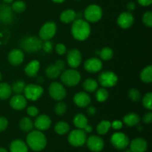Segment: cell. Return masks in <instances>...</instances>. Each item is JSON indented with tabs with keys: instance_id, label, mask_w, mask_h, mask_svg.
I'll return each mask as SVG.
<instances>
[{
	"instance_id": "obj_1",
	"label": "cell",
	"mask_w": 152,
	"mask_h": 152,
	"mask_svg": "<svg viewBox=\"0 0 152 152\" xmlns=\"http://www.w3.org/2000/svg\"><path fill=\"white\" fill-rule=\"evenodd\" d=\"M26 144L34 151H41L47 145V138L41 131H31L27 135Z\"/></svg>"
},
{
	"instance_id": "obj_2",
	"label": "cell",
	"mask_w": 152,
	"mask_h": 152,
	"mask_svg": "<svg viewBox=\"0 0 152 152\" xmlns=\"http://www.w3.org/2000/svg\"><path fill=\"white\" fill-rule=\"evenodd\" d=\"M71 34L75 39L85 41L91 34V27L88 22L83 19H75L71 25Z\"/></svg>"
},
{
	"instance_id": "obj_3",
	"label": "cell",
	"mask_w": 152,
	"mask_h": 152,
	"mask_svg": "<svg viewBox=\"0 0 152 152\" xmlns=\"http://www.w3.org/2000/svg\"><path fill=\"white\" fill-rule=\"evenodd\" d=\"M61 80L65 86L68 87H74L77 86L81 80L80 72L75 69L64 70L60 74Z\"/></svg>"
},
{
	"instance_id": "obj_4",
	"label": "cell",
	"mask_w": 152,
	"mask_h": 152,
	"mask_svg": "<svg viewBox=\"0 0 152 152\" xmlns=\"http://www.w3.org/2000/svg\"><path fill=\"white\" fill-rule=\"evenodd\" d=\"M42 41L40 38L34 36H30L24 38L21 42V48L25 51L33 53L38 51L42 48Z\"/></svg>"
},
{
	"instance_id": "obj_5",
	"label": "cell",
	"mask_w": 152,
	"mask_h": 152,
	"mask_svg": "<svg viewBox=\"0 0 152 152\" xmlns=\"http://www.w3.org/2000/svg\"><path fill=\"white\" fill-rule=\"evenodd\" d=\"M87 136L83 129H77L73 130L68 136V141L71 145L74 147H81L86 142Z\"/></svg>"
},
{
	"instance_id": "obj_6",
	"label": "cell",
	"mask_w": 152,
	"mask_h": 152,
	"mask_svg": "<svg viewBox=\"0 0 152 152\" xmlns=\"http://www.w3.org/2000/svg\"><path fill=\"white\" fill-rule=\"evenodd\" d=\"M85 19L87 22H97L102 17V10L100 6L92 4L88 6L84 11Z\"/></svg>"
},
{
	"instance_id": "obj_7",
	"label": "cell",
	"mask_w": 152,
	"mask_h": 152,
	"mask_svg": "<svg viewBox=\"0 0 152 152\" xmlns=\"http://www.w3.org/2000/svg\"><path fill=\"white\" fill-rule=\"evenodd\" d=\"M110 141L113 146L118 150L126 149L130 142L129 137L123 132H116L113 134Z\"/></svg>"
},
{
	"instance_id": "obj_8",
	"label": "cell",
	"mask_w": 152,
	"mask_h": 152,
	"mask_svg": "<svg viewBox=\"0 0 152 152\" xmlns=\"http://www.w3.org/2000/svg\"><path fill=\"white\" fill-rule=\"evenodd\" d=\"M98 82L103 88H111L117 85L118 77L117 74L112 71H103L99 74Z\"/></svg>"
},
{
	"instance_id": "obj_9",
	"label": "cell",
	"mask_w": 152,
	"mask_h": 152,
	"mask_svg": "<svg viewBox=\"0 0 152 152\" xmlns=\"http://www.w3.org/2000/svg\"><path fill=\"white\" fill-rule=\"evenodd\" d=\"M23 92L27 99L31 101H37L43 94L44 90L39 85L29 84L25 86Z\"/></svg>"
},
{
	"instance_id": "obj_10",
	"label": "cell",
	"mask_w": 152,
	"mask_h": 152,
	"mask_svg": "<svg viewBox=\"0 0 152 152\" xmlns=\"http://www.w3.org/2000/svg\"><path fill=\"white\" fill-rule=\"evenodd\" d=\"M49 95L53 98L54 100L61 101L62 99H65L66 96L67 92L66 89L61 83L54 82L50 85L48 88Z\"/></svg>"
},
{
	"instance_id": "obj_11",
	"label": "cell",
	"mask_w": 152,
	"mask_h": 152,
	"mask_svg": "<svg viewBox=\"0 0 152 152\" xmlns=\"http://www.w3.org/2000/svg\"><path fill=\"white\" fill-rule=\"evenodd\" d=\"M57 27L55 22H48L42 26L39 31V38L42 40H50L56 34Z\"/></svg>"
},
{
	"instance_id": "obj_12",
	"label": "cell",
	"mask_w": 152,
	"mask_h": 152,
	"mask_svg": "<svg viewBox=\"0 0 152 152\" xmlns=\"http://www.w3.org/2000/svg\"><path fill=\"white\" fill-rule=\"evenodd\" d=\"M87 147L90 151L93 152H100L105 146L104 140L97 135H92L86 140Z\"/></svg>"
},
{
	"instance_id": "obj_13",
	"label": "cell",
	"mask_w": 152,
	"mask_h": 152,
	"mask_svg": "<svg viewBox=\"0 0 152 152\" xmlns=\"http://www.w3.org/2000/svg\"><path fill=\"white\" fill-rule=\"evenodd\" d=\"M67 62L71 68H78L82 62L81 52L76 48L68 50L67 53Z\"/></svg>"
},
{
	"instance_id": "obj_14",
	"label": "cell",
	"mask_w": 152,
	"mask_h": 152,
	"mask_svg": "<svg viewBox=\"0 0 152 152\" xmlns=\"http://www.w3.org/2000/svg\"><path fill=\"white\" fill-rule=\"evenodd\" d=\"M84 68L87 72H99V71H101L102 68V62L99 58L91 57L85 62Z\"/></svg>"
},
{
	"instance_id": "obj_15",
	"label": "cell",
	"mask_w": 152,
	"mask_h": 152,
	"mask_svg": "<svg viewBox=\"0 0 152 152\" xmlns=\"http://www.w3.org/2000/svg\"><path fill=\"white\" fill-rule=\"evenodd\" d=\"M134 18L133 14L130 12H123L120 13L117 18V24L123 29H128L134 23Z\"/></svg>"
},
{
	"instance_id": "obj_16",
	"label": "cell",
	"mask_w": 152,
	"mask_h": 152,
	"mask_svg": "<svg viewBox=\"0 0 152 152\" xmlns=\"http://www.w3.org/2000/svg\"><path fill=\"white\" fill-rule=\"evenodd\" d=\"M34 126L37 130L41 131V132L46 131L51 126V120L46 114H41L39 116H37L34 121Z\"/></svg>"
},
{
	"instance_id": "obj_17",
	"label": "cell",
	"mask_w": 152,
	"mask_h": 152,
	"mask_svg": "<svg viewBox=\"0 0 152 152\" xmlns=\"http://www.w3.org/2000/svg\"><path fill=\"white\" fill-rule=\"evenodd\" d=\"M24 58H25V55L23 52L17 48L10 50L7 56L8 62H10V65L13 66H18L22 64L24 61Z\"/></svg>"
},
{
	"instance_id": "obj_18",
	"label": "cell",
	"mask_w": 152,
	"mask_h": 152,
	"mask_svg": "<svg viewBox=\"0 0 152 152\" xmlns=\"http://www.w3.org/2000/svg\"><path fill=\"white\" fill-rule=\"evenodd\" d=\"M74 102L79 108H86L91 103V96L87 92L80 91L76 94L74 96Z\"/></svg>"
},
{
	"instance_id": "obj_19",
	"label": "cell",
	"mask_w": 152,
	"mask_h": 152,
	"mask_svg": "<svg viewBox=\"0 0 152 152\" xmlns=\"http://www.w3.org/2000/svg\"><path fill=\"white\" fill-rule=\"evenodd\" d=\"M130 150L132 152H145L148 149V142L145 139L137 137L129 142Z\"/></svg>"
},
{
	"instance_id": "obj_20",
	"label": "cell",
	"mask_w": 152,
	"mask_h": 152,
	"mask_svg": "<svg viewBox=\"0 0 152 152\" xmlns=\"http://www.w3.org/2000/svg\"><path fill=\"white\" fill-rule=\"evenodd\" d=\"M13 19V13L11 7L7 4L0 5V22L4 24L11 23Z\"/></svg>"
},
{
	"instance_id": "obj_21",
	"label": "cell",
	"mask_w": 152,
	"mask_h": 152,
	"mask_svg": "<svg viewBox=\"0 0 152 152\" xmlns=\"http://www.w3.org/2000/svg\"><path fill=\"white\" fill-rule=\"evenodd\" d=\"M10 105L15 110H22L26 107L27 99L22 94H16L10 99Z\"/></svg>"
},
{
	"instance_id": "obj_22",
	"label": "cell",
	"mask_w": 152,
	"mask_h": 152,
	"mask_svg": "<svg viewBox=\"0 0 152 152\" xmlns=\"http://www.w3.org/2000/svg\"><path fill=\"white\" fill-rule=\"evenodd\" d=\"M40 68V63L38 60H32L25 66V72L28 77H34L37 75Z\"/></svg>"
},
{
	"instance_id": "obj_23",
	"label": "cell",
	"mask_w": 152,
	"mask_h": 152,
	"mask_svg": "<svg viewBox=\"0 0 152 152\" xmlns=\"http://www.w3.org/2000/svg\"><path fill=\"white\" fill-rule=\"evenodd\" d=\"M10 152H28V146L26 142L21 140H15L10 144Z\"/></svg>"
},
{
	"instance_id": "obj_24",
	"label": "cell",
	"mask_w": 152,
	"mask_h": 152,
	"mask_svg": "<svg viewBox=\"0 0 152 152\" xmlns=\"http://www.w3.org/2000/svg\"><path fill=\"white\" fill-rule=\"evenodd\" d=\"M60 21L62 23L69 24L74 22L77 18V13L72 9H67L60 14Z\"/></svg>"
},
{
	"instance_id": "obj_25",
	"label": "cell",
	"mask_w": 152,
	"mask_h": 152,
	"mask_svg": "<svg viewBox=\"0 0 152 152\" xmlns=\"http://www.w3.org/2000/svg\"><path fill=\"white\" fill-rule=\"evenodd\" d=\"M140 120V116L135 113H130V114H126L123 117V123L129 127H133V126L138 125Z\"/></svg>"
},
{
	"instance_id": "obj_26",
	"label": "cell",
	"mask_w": 152,
	"mask_h": 152,
	"mask_svg": "<svg viewBox=\"0 0 152 152\" xmlns=\"http://www.w3.org/2000/svg\"><path fill=\"white\" fill-rule=\"evenodd\" d=\"M11 86L7 83H0V99L5 100L7 99L12 94Z\"/></svg>"
},
{
	"instance_id": "obj_27",
	"label": "cell",
	"mask_w": 152,
	"mask_h": 152,
	"mask_svg": "<svg viewBox=\"0 0 152 152\" xmlns=\"http://www.w3.org/2000/svg\"><path fill=\"white\" fill-rule=\"evenodd\" d=\"M74 125L80 129H83L88 123V120L87 117L83 114H77V115L74 117V120H73Z\"/></svg>"
},
{
	"instance_id": "obj_28",
	"label": "cell",
	"mask_w": 152,
	"mask_h": 152,
	"mask_svg": "<svg viewBox=\"0 0 152 152\" xmlns=\"http://www.w3.org/2000/svg\"><path fill=\"white\" fill-rule=\"evenodd\" d=\"M54 131L57 134L65 135L70 131V126L65 121H59L56 123L54 126Z\"/></svg>"
},
{
	"instance_id": "obj_29",
	"label": "cell",
	"mask_w": 152,
	"mask_h": 152,
	"mask_svg": "<svg viewBox=\"0 0 152 152\" xmlns=\"http://www.w3.org/2000/svg\"><path fill=\"white\" fill-rule=\"evenodd\" d=\"M19 126L21 130L25 132H31L34 128V123L29 117H24L19 121Z\"/></svg>"
},
{
	"instance_id": "obj_30",
	"label": "cell",
	"mask_w": 152,
	"mask_h": 152,
	"mask_svg": "<svg viewBox=\"0 0 152 152\" xmlns=\"http://www.w3.org/2000/svg\"><path fill=\"white\" fill-rule=\"evenodd\" d=\"M83 88L86 92H94L98 88V82L94 79H87L83 82Z\"/></svg>"
},
{
	"instance_id": "obj_31",
	"label": "cell",
	"mask_w": 152,
	"mask_h": 152,
	"mask_svg": "<svg viewBox=\"0 0 152 152\" xmlns=\"http://www.w3.org/2000/svg\"><path fill=\"white\" fill-rule=\"evenodd\" d=\"M61 73H62V71L56 67L55 64L48 65L45 70L46 76L49 79H56L60 76Z\"/></svg>"
},
{
	"instance_id": "obj_32",
	"label": "cell",
	"mask_w": 152,
	"mask_h": 152,
	"mask_svg": "<svg viewBox=\"0 0 152 152\" xmlns=\"http://www.w3.org/2000/svg\"><path fill=\"white\" fill-rule=\"evenodd\" d=\"M140 79L144 83H151L152 82V66L148 65L144 68L140 73Z\"/></svg>"
},
{
	"instance_id": "obj_33",
	"label": "cell",
	"mask_w": 152,
	"mask_h": 152,
	"mask_svg": "<svg viewBox=\"0 0 152 152\" xmlns=\"http://www.w3.org/2000/svg\"><path fill=\"white\" fill-rule=\"evenodd\" d=\"M95 96H96V99L97 102H103L108 99V96H109V94H108V91L105 88L102 87L99 89H96Z\"/></svg>"
},
{
	"instance_id": "obj_34",
	"label": "cell",
	"mask_w": 152,
	"mask_h": 152,
	"mask_svg": "<svg viewBox=\"0 0 152 152\" xmlns=\"http://www.w3.org/2000/svg\"><path fill=\"white\" fill-rule=\"evenodd\" d=\"M111 129V123L108 120H102L96 126V132L99 134L104 135L107 134Z\"/></svg>"
},
{
	"instance_id": "obj_35",
	"label": "cell",
	"mask_w": 152,
	"mask_h": 152,
	"mask_svg": "<svg viewBox=\"0 0 152 152\" xmlns=\"http://www.w3.org/2000/svg\"><path fill=\"white\" fill-rule=\"evenodd\" d=\"M99 54L100 58L105 61L111 60L114 56V51L111 48L105 47L99 52Z\"/></svg>"
},
{
	"instance_id": "obj_36",
	"label": "cell",
	"mask_w": 152,
	"mask_h": 152,
	"mask_svg": "<svg viewBox=\"0 0 152 152\" xmlns=\"http://www.w3.org/2000/svg\"><path fill=\"white\" fill-rule=\"evenodd\" d=\"M11 9L13 12H16L17 13H23L26 9V4L23 1L18 0L12 2Z\"/></svg>"
},
{
	"instance_id": "obj_37",
	"label": "cell",
	"mask_w": 152,
	"mask_h": 152,
	"mask_svg": "<svg viewBox=\"0 0 152 152\" xmlns=\"http://www.w3.org/2000/svg\"><path fill=\"white\" fill-rule=\"evenodd\" d=\"M25 87V82L22 80H18L13 83V86H11L12 91L14 92L16 94H21L24 91Z\"/></svg>"
},
{
	"instance_id": "obj_38",
	"label": "cell",
	"mask_w": 152,
	"mask_h": 152,
	"mask_svg": "<svg viewBox=\"0 0 152 152\" xmlns=\"http://www.w3.org/2000/svg\"><path fill=\"white\" fill-rule=\"evenodd\" d=\"M67 110H68V106H67V104L65 102H58L57 104H56L54 107V111L56 113V114L59 116H62L67 112Z\"/></svg>"
},
{
	"instance_id": "obj_39",
	"label": "cell",
	"mask_w": 152,
	"mask_h": 152,
	"mask_svg": "<svg viewBox=\"0 0 152 152\" xmlns=\"http://www.w3.org/2000/svg\"><path fill=\"white\" fill-rule=\"evenodd\" d=\"M142 105L148 110L152 109V93L148 92L142 98Z\"/></svg>"
},
{
	"instance_id": "obj_40",
	"label": "cell",
	"mask_w": 152,
	"mask_h": 152,
	"mask_svg": "<svg viewBox=\"0 0 152 152\" xmlns=\"http://www.w3.org/2000/svg\"><path fill=\"white\" fill-rule=\"evenodd\" d=\"M129 96L131 100L133 101V102H138L141 99V94L137 89L132 88L129 91Z\"/></svg>"
},
{
	"instance_id": "obj_41",
	"label": "cell",
	"mask_w": 152,
	"mask_h": 152,
	"mask_svg": "<svg viewBox=\"0 0 152 152\" xmlns=\"http://www.w3.org/2000/svg\"><path fill=\"white\" fill-rule=\"evenodd\" d=\"M142 22L145 26L151 28L152 26V12L151 10L146 11L142 16Z\"/></svg>"
},
{
	"instance_id": "obj_42",
	"label": "cell",
	"mask_w": 152,
	"mask_h": 152,
	"mask_svg": "<svg viewBox=\"0 0 152 152\" xmlns=\"http://www.w3.org/2000/svg\"><path fill=\"white\" fill-rule=\"evenodd\" d=\"M42 48L43 49L44 51L46 53H50L53 49V43L49 40H45V41L42 42Z\"/></svg>"
},
{
	"instance_id": "obj_43",
	"label": "cell",
	"mask_w": 152,
	"mask_h": 152,
	"mask_svg": "<svg viewBox=\"0 0 152 152\" xmlns=\"http://www.w3.org/2000/svg\"><path fill=\"white\" fill-rule=\"evenodd\" d=\"M55 50H56V52L57 54L63 55L67 52V48L66 46L64 44H62V43H59V44L56 45V47H55Z\"/></svg>"
},
{
	"instance_id": "obj_44",
	"label": "cell",
	"mask_w": 152,
	"mask_h": 152,
	"mask_svg": "<svg viewBox=\"0 0 152 152\" xmlns=\"http://www.w3.org/2000/svg\"><path fill=\"white\" fill-rule=\"evenodd\" d=\"M27 114L30 117H37L39 114V109L35 106H29L27 108Z\"/></svg>"
},
{
	"instance_id": "obj_45",
	"label": "cell",
	"mask_w": 152,
	"mask_h": 152,
	"mask_svg": "<svg viewBox=\"0 0 152 152\" xmlns=\"http://www.w3.org/2000/svg\"><path fill=\"white\" fill-rule=\"evenodd\" d=\"M8 126V121L4 117H0V132H4Z\"/></svg>"
},
{
	"instance_id": "obj_46",
	"label": "cell",
	"mask_w": 152,
	"mask_h": 152,
	"mask_svg": "<svg viewBox=\"0 0 152 152\" xmlns=\"http://www.w3.org/2000/svg\"><path fill=\"white\" fill-rule=\"evenodd\" d=\"M123 126V122H121L120 120H114L111 123V127H112L115 130H119V129H122Z\"/></svg>"
},
{
	"instance_id": "obj_47",
	"label": "cell",
	"mask_w": 152,
	"mask_h": 152,
	"mask_svg": "<svg viewBox=\"0 0 152 152\" xmlns=\"http://www.w3.org/2000/svg\"><path fill=\"white\" fill-rule=\"evenodd\" d=\"M142 121L145 124H150L152 121V113L151 111L146 113L145 114H144V116L142 117Z\"/></svg>"
},
{
	"instance_id": "obj_48",
	"label": "cell",
	"mask_w": 152,
	"mask_h": 152,
	"mask_svg": "<svg viewBox=\"0 0 152 152\" xmlns=\"http://www.w3.org/2000/svg\"><path fill=\"white\" fill-rule=\"evenodd\" d=\"M55 65H56V67H57L62 72L64 70H65L66 64H65V61L62 60V59H58V60H56V62H55Z\"/></svg>"
},
{
	"instance_id": "obj_49",
	"label": "cell",
	"mask_w": 152,
	"mask_h": 152,
	"mask_svg": "<svg viewBox=\"0 0 152 152\" xmlns=\"http://www.w3.org/2000/svg\"><path fill=\"white\" fill-rule=\"evenodd\" d=\"M137 1L140 5L143 6V7L151 5L152 3V0H137Z\"/></svg>"
},
{
	"instance_id": "obj_50",
	"label": "cell",
	"mask_w": 152,
	"mask_h": 152,
	"mask_svg": "<svg viewBox=\"0 0 152 152\" xmlns=\"http://www.w3.org/2000/svg\"><path fill=\"white\" fill-rule=\"evenodd\" d=\"M87 112H88V114H89V115H91V116L94 115V114H96V108H95L94 106L88 107V110H87Z\"/></svg>"
},
{
	"instance_id": "obj_51",
	"label": "cell",
	"mask_w": 152,
	"mask_h": 152,
	"mask_svg": "<svg viewBox=\"0 0 152 152\" xmlns=\"http://www.w3.org/2000/svg\"><path fill=\"white\" fill-rule=\"evenodd\" d=\"M126 7H127L128 10H134L135 8H136V4H135L134 1H130V2L128 3L127 5H126Z\"/></svg>"
},
{
	"instance_id": "obj_52",
	"label": "cell",
	"mask_w": 152,
	"mask_h": 152,
	"mask_svg": "<svg viewBox=\"0 0 152 152\" xmlns=\"http://www.w3.org/2000/svg\"><path fill=\"white\" fill-rule=\"evenodd\" d=\"M83 130H84V132H86V133H91V132L93 131V129H92V127L91 126H89L88 124L87 125V126H86V127L83 129Z\"/></svg>"
},
{
	"instance_id": "obj_53",
	"label": "cell",
	"mask_w": 152,
	"mask_h": 152,
	"mask_svg": "<svg viewBox=\"0 0 152 152\" xmlns=\"http://www.w3.org/2000/svg\"><path fill=\"white\" fill-rule=\"evenodd\" d=\"M3 1H4V3H6V4H10V3L13 2L14 0H2Z\"/></svg>"
},
{
	"instance_id": "obj_54",
	"label": "cell",
	"mask_w": 152,
	"mask_h": 152,
	"mask_svg": "<svg viewBox=\"0 0 152 152\" xmlns=\"http://www.w3.org/2000/svg\"><path fill=\"white\" fill-rule=\"evenodd\" d=\"M53 2L55 3H62L65 1V0H52Z\"/></svg>"
},
{
	"instance_id": "obj_55",
	"label": "cell",
	"mask_w": 152,
	"mask_h": 152,
	"mask_svg": "<svg viewBox=\"0 0 152 152\" xmlns=\"http://www.w3.org/2000/svg\"><path fill=\"white\" fill-rule=\"evenodd\" d=\"M0 152H7V151L6 148H2V147H0Z\"/></svg>"
},
{
	"instance_id": "obj_56",
	"label": "cell",
	"mask_w": 152,
	"mask_h": 152,
	"mask_svg": "<svg viewBox=\"0 0 152 152\" xmlns=\"http://www.w3.org/2000/svg\"><path fill=\"white\" fill-rule=\"evenodd\" d=\"M37 81H39L38 83H42L43 82V78H42V77H39L38 79H37Z\"/></svg>"
},
{
	"instance_id": "obj_57",
	"label": "cell",
	"mask_w": 152,
	"mask_h": 152,
	"mask_svg": "<svg viewBox=\"0 0 152 152\" xmlns=\"http://www.w3.org/2000/svg\"><path fill=\"white\" fill-rule=\"evenodd\" d=\"M123 152H132V151H131L130 149H126V150H125V151H123Z\"/></svg>"
},
{
	"instance_id": "obj_58",
	"label": "cell",
	"mask_w": 152,
	"mask_h": 152,
	"mask_svg": "<svg viewBox=\"0 0 152 152\" xmlns=\"http://www.w3.org/2000/svg\"><path fill=\"white\" fill-rule=\"evenodd\" d=\"M142 126H139V127H138V130H139V131L142 130Z\"/></svg>"
},
{
	"instance_id": "obj_59",
	"label": "cell",
	"mask_w": 152,
	"mask_h": 152,
	"mask_svg": "<svg viewBox=\"0 0 152 152\" xmlns=\"http://www.w3.org/2000/svg\"><path fill=\"white\" fill-rule=\"evenodd\" d=\"M1 79H2V76H1V72H0V82H1Z\"/></svg>"
},
{
	"instance_id": "obj_60",
	"label": "cell",
	"mask_w": 152,
	"mask_h": 152,
	"mask_svg": "<svg viewBox=\"0 0 152 152\" xmlns=\"http://www.w3.org/2000/svg\"><path fill=\"white\" fill-rule=\"evenodd\" d=\"M76 1H80V0H76Z\"/></svg>"
}]
</instances>
